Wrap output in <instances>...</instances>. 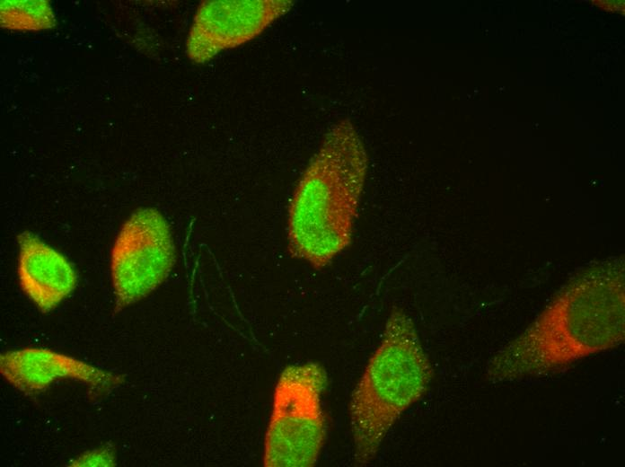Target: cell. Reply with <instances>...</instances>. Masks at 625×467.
Returning a JSON list of instances; mask_svg holds the SVG:
<instances>
[{
    "label": "cell",
    "mask_w": 625,
    "mask_h": 467,
    "mask_svg": "<svg viewBox=\"0 0 625 467\" xmlns=\"http://www.w3.org/2000/svg\"><path fill=\"white\" fill-rule=\"evenodd\" d=\"M622 262L594 267L565 286L535 322L489 362L494 382L540 376L612 349L625 338Z\"/></svg>",
    "instance_id": "6da1fadb"
},
{
    "label": "cell",
    "mask_w": 625,
    "mask_h": 467,
    "mask_svg": "<svg viewBox=\"0 0 625 467\" xmlns=\"http://www.w3.org/2000/svg\"><path fill=\"white\" fill-rule=\"evenodd\" d=\"M368 171L364 141L349 119L324 134L301 175L287 216V249L313 269L328 266L352 242Z\"/></svg>",
    "instance_id": "7a4b0ae2"
},
{
    "label": "cell",
    "mask_w": 625,
    "mask_h": 467,
    "mask_svg": "<svg viewBox=\"0 0 625 467\" xmlns=\"http://www.w3.org/2000/svg\"><path fill=\"white\" fill-rule=\"evenodd\" d=\"M433 368L417 328L401 308L387 318L382 340L353 390L350 426L354 458L366 465L376 456L401 415L427 392Z\"/></svg>",
    "instance_id": "3957f363"
},
{
    "label": "cell",
    "mask_w": 625,
    "mask_h": 467,
    "mask_svg": "<svg viewBox=\"0 0 625 467\" xmlns=\"http://www.w3.org/2000/svg\"><path fill=\"white\" fill-rule=\"evenodd\" d=\"M327 385L325 369L314 362L287 366L273 394L266 432V467H310L326 437L321 394Z\"/></svg>",
    "instance_id": "277c9868"
},
{
    "label": "cell",
    "mask_w": 625,
    "mask_h": 467,
    "mask_svg": "<svg viewBox=\"0 0 625 467\" xmlns=\"http://www.w3.org/2000/svg\"><path fill=\"white\" fill-rule=\"evenodd\" d=\"M176 259L172 232L155 208L136 210L120 228L110 254L115 312L147 296L168 277Z\"/></svg>",
    "instance_id": "5b68a950"
},
{
    "label": "cell",
    "mask_w": 625,
    "mask_h": 467,
    "mask_svg": "<svg viewBox=\"0 0 625 467\" xmlns=\"http://www.w3.org/2000/svg\"><path fill=\"white\" fill-rule=\"evenodd\" d=\"M291 0H207L198 5L186 40L188 57L204 64L255 39L289 12Z\"/></svg>",
    "instance_id": "8992f818"
},
{
    "label": "cell",
    "mask_w": 625,
    "mask_h": 467,
    "mask_svg": "<svg viewBox=\"0 0 625 467\" xmlns=\"http://www.w3.org/2000/svg\"><path fill=\"white\" fill-rule=\"evenodd\" d=\"M0 373L12 386L26 395L39 394L56 381L72 379L87 385L91 393L98 397L124 382L122 375L41 348L2 353Z\"/></svg>",
    "instance_id": "52a82bcc"
},
{
    "label": "cell",
    "mask_w": 625,
    "mask_h": 467,
    "mask_svg": "<svg viewBox=\"0 0 625 467\" xmlns=\"http://www.w3.org/2000/svg\"><path fill=\"white\" fill-rule=\"evenodd\" d=\"M20 286L38 309L49 313L75 288L77 275L68 260L30 232L17 236Z\"/></svg>",
    "instance_id": "ba28073f"
},
{
    "label": "cell",
    "mask_w": 625,
    "mask_h": 467,
    "mask_svg": "<svg viewBox=\"0 0 625 467\" xmlns=\"http://www.w3.org/2000/svg\"><path fill=\"white\" fill-rule=\"evenodd\" d=\"M1 26L18 31H40L56 26V17L48 1L2 0Z\"/></svg>",
    "instance_id": "9c48e42d"
},
{
    "label": "cell",
    "mask_w": 625,
    "mask_h": 467,
    "mask_svg": "<svg viewBox=\"0 0 625 467\" xmlns=\"http://www.w3.org/2000/svg\"><path fill=\"white\" fill-rule=\"evenodd\" d=\"M116 456L114 448L110 445H103L98 449L88 451L75 460L70 466H114Z\"/></svg>",
    "instance_id": "30bf717a"
}]
</instances>
